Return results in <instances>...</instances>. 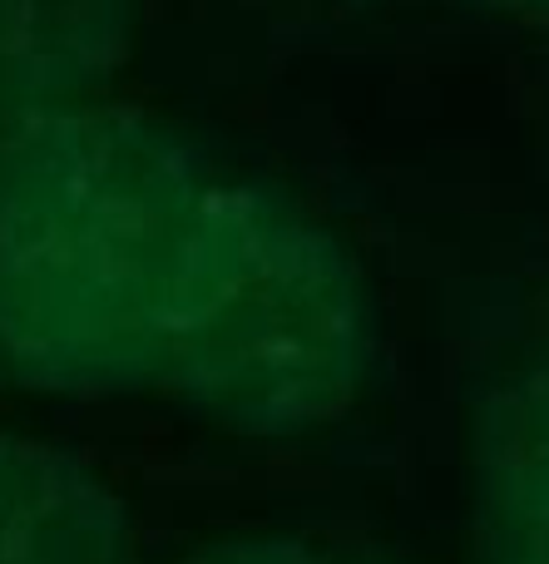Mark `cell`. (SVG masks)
I'll use <instances>...</instances> for the list:
<instances>
[{
	"label": "cell",
	"instance_id": "obj_1",
	"mask_svg": "<svg viewBox=\"0 0 549 564\" xmlns=\"http://www.w3.org/2000/svg\"><path fill=\"white\" fill-rule=\"evenodd\" d=\"M0 564H124V535L69 466L0 451Z\"/></svg>",
	"mask_w": 549,
	"mask_h": 564
},
{
	"label": "cell",
	"instance_id": "obj_2",
	"mask_svg": "<svg viewBox=\"0 0 549 564\" xmlns=\"http://www.w3.org/2000/svg\"><path fill=\"white\" fill-rule=\"evenodd\" d=\"M481 496L495 560L549 564V371L515 387L485 421Z\"/></svg>",
	"mask_w": 549,
	"mask_h": 564
},
{
	"label": "cell",
	"instance_id": "obj_3",
	"mask_svg": "<svg viewBox=\"0 0 549 564\" xmlns=\"http://www.w3.org/2000/svg\"><path fill=\"white\" fill-rule=\"evenodd\" d=\"M218 564H317V560H283V555H267V550H263V555H253V560H218Z\"/></svg>",
	"mask_w": 549,
	"mask_h": 564
},
{
	"label": "cell",
	"instance_id": "obj_4",
	"mask_svg": "<svg viewBox=\"0 0 549 564\" xmlns=\"http://www.w3.org/2000/svg\"><path fill=\"white\" fill-rule=\"evenodd\" d=\"M491 564H535V560H491Z\"/></svg>",
	"mask_w": 549,
	"mask_h": 564
}]
</instances>
